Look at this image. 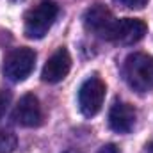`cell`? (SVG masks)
Segmentation results:
<instances>
[{"instance_id": "1", "label": "cell", "mask_w": 153, "mask_h": 153, "mask_svg": "<svg viewBox=\"0 0 153 153\" xmlns=\"http://www.w3.org/2000/svg\"><path fill=\"white\" fill-rule=\"evenodd\" d=\"M123 78L137 93H148L153 89V57L143 52L130 53L123 62Z\"/></svg>"}, {"instance_id": "10", "label": "cell", "mask_w": 153, "mask_h": 153, "mask_svg": "<svg viewBox=\"0 0 153 153\" xmlns=\"http://www.w3.org/2000/svg\"><path fill=\"white\" fill-rule=\"evenodd\" d=\"M18 139L13 132L9 130H2L0 132V153H13L16 150Z\"/></svg>"}, {"instance_id": "4", "label": "cell", "mask_w": 153, "mask_h": 153, "mask_svg": "<svg viewBox=\"0 0 153 153\" xmlns=\"http://www.w3.org/2000/svg\"><path fill=\"white\" fill-rule=\"evenodd\" d=\"M105 93H107V85L102 78L89 76L87 80H84V84L78 89V109H80V112L85 117L96 116L103 107Z\"/></svg>"}, {"instance_id": "8", "label": "cell", "mask_w": 153, "mask_h": 153, "mask_svg": "<svg viewBox=\"0 0 153 153\" xmlns=\"http://www.w3.org/2000/svg\"><path fill=\"white\" fill-rule=\"evenodd\" d=\"M13 117L22 126H27V128L39 126L43 123V109H41L38 96H34L32 93L23 94L14 107Z\"/></svg>"}, {"instance_id": "5", "label": "cell", "mask_w": 153, "mask_h": 153, "mask_svg": "<svg viewBox=\"0 0 153 153\" xmlns=\"http://www.w3.org/2000/svg\"><path fill=\"white\" fill-rule=\"evenodd\" d=\"M84 27L96 34L98 38L102 39H107L111 41V36H112V30H114V25H116V20L114 14L102 4H96L93 7H89L85 13H84Z\"/></svg>"}, {"instance_id": "15", "label": "cell", "mask_w": 153, "mask_h": 153, "mask_svg": "<svg viewBox=\"0 0 153 153\" xmlns=\"http://www.w3.org/2000/svg\"><path fill=\"white\" fill-rule=\"evenodd\" d=\"M64 153H80V152H76V150H68V152H64Z\"/></svg>"}, {"instance_id": "7", "label": "cell", "mask_w": 153, "mask_h": 153, "mask_svg": "<svg viewBox=\"0 0 153 153\" xmlns=\"http://www.w3.org/2000/svg\"><path fill=\"white\" fill-rule=\"evenodd\" d=\"M70 70H71V55L64 46H61L45 62L43 71H41V80L48 84H57L66 78Z\"/></svg>"}, {"instance_id": "9", "label": "cell", "mask_w": 153, "mask_h": 153, "mask_svg": "<svg viewBox=\"0 0 153 153\" xmlns=\"http://www.w3.org/2000/svg\"><path fill=\"white\" fill-rule=\"evenodd\" d=\"M137 112L135 109L126 102H114V105L109 111V126L116 134H128L135 126Z\"/></svg>"}, {"instance_id": "6", "label": "cell", "mask_w": 153, "mask_h": 153, "mask_svg": "<svg viewBox=\"0 0 153 153\" xmlns=\"http://www.w3.org/2000/svg\"><path fill=\"white\" fill-rule=\"evenodd\" d=\"M146 32H148V25L143 20H139V18H123V20L116 22L111 41L128 46V45L139 43L146 36Z\"/></svg>"}, {"instance_id": "13", "label": "cell", "mask_w": 153, "mask_h": 153, "mask_svg": "<svg viewBox=\"0 0 153 153\" xmlns=\"http://www.w3.org/2000/svg\"><path fill=\"white\" fill-rule=\"evenodd\" d=\"M98 153H119V150L116 148L114 144H105V146H102V150Z\"/></svg>"}, {"instance_id": "11", "label": "cell", "mask_w": 153, "mask_h": 153, "mask_svg": "<svg viewBox=\"0 0 153 153\" xmlns=\"http://www.w3.org/2000/svg\"><path fill=\"white\" fill-rule=\"evenodd\" d=\"M11 98H13L11 91L0 89V119L5 116V112H7V109H9V105H11Z\"/></svg>"}, {"instance_id": "14", "label": "cell", "mask_w": 153, "mask_h": 153, "mask_svg": "<svg viewBox=\"0 0 153 153\" xmlns=\"http://www.w3.org/2000/svg\"><path fill=\"white\" fill-rule=\"evenodd\" d=\"M148 148H150V153H153V141L150 143V146H148Z\"/></svg>"}, {"instance_id": "2", "label": "cell", "mask_w": 153, "mask_h": 153, "mask_svg": "<svg viewBox=\"0 0 153 153\" xmlns=\"http://www.w3.org/2000/svg\"><path fill=\"white\" fill-rule=\"evenodd\" d=\"M59 14V5L52 0H43L27 11L23 22V32L29 39H41L48 34L55 18Z\"/></svg>"}, {"instance_id": "3", "label": "cell", "mask_w": 153, "mask_h": 153, "mask_svg": "<svg viewBox=\"0 0 153 153\" xmlns=\"http://www.w3.org/2000/svg\"><path fill=\"white\" fill-rule=\"evenodd\" d=\"M34 66H36V52L32 48L23 46V48L13 50L5 57L2 73L11 82H23L34 71Z\"/></svg>"}, {"instance_id": "12", "label": "cell", "mask_w": 153, "mask_h": 153, "mask_svg": "<svg viewBox=\"0 0 153 153\" xmlns=\"http://www.w3.org/2000/svg\"><path fill=\"white\" fill-rule=\"evenodd\" d=\"M123 5H126V7H130V9H143L146 4H148V0H119Z\"/></svg>"}]
</instances>
